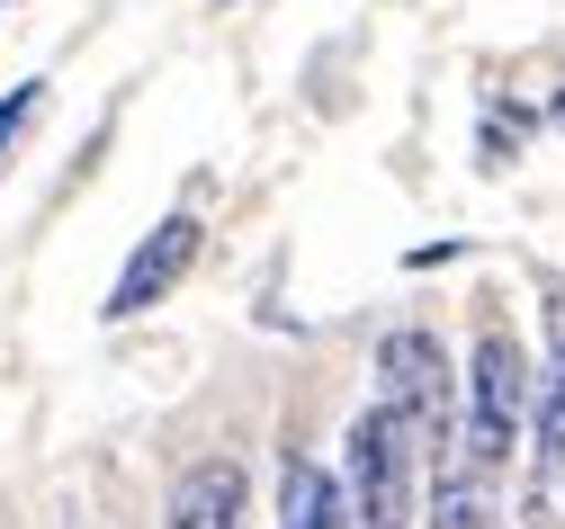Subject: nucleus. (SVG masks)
I'll return each instance as SVG.
<instances>
[{
	"instance_id": "5",
	"label": "nucleus",
	"mask_w": 565,
	"mask_h": 529,
	"mask_svg": "<svg viewBox=\"0 0 565 529\" xmlns=\"http://www.w3.org/2000/svg\"><path fill=\"white\" fill-rule=\"evenodd\" d=\"M278 529H350L341 485H332L315 458H288V467H278Z\"/></svg>"
},
{
	"instance_id": "1",
	"label": "nucleus",
	"mask_w": 565,
	"mask_h": 529,
	"mask_svg": "<svg viewBox=\"0 0 565 529\" xmlns=\"http://www.w3.org/2000/svg\"><path fill=\"white\" fill-rule=\"evenodd\" d=\"M413 467H422L413 422L395 404H369L350 422V485H341L350 529H413Z\"/></svg>"
},
{
	"instance_id": "8",
	"label": "nucleus",
	"mask_w": 565,
	"mask_h": 529,
	"mask_svg": "<svg viewBox=\"0 0 565 529\" xmlns=\"http://www.w3.org/2000/svg\"><path fill=\"white\" fill-rule=\"evenodd\" d=\"M0 10H10V0H0Z\"/></svg>"
},
{
	"instance_id": "3",
	"label": "nucleus",
	"mask_w": 565,
	"mask_h": 529,
	"mask_svg": "<svg viewBox=\"0 0 565 529\" xmlns=\"http://www.w3.org/2000/svg\"><path fill=\"white\" fill-rule=\"evenodd\" d=\"M198 261V215H162L153 234H145V252H135L126 269H117V287H108V315L126 324V315H145V306H162V296L180 287V269Z\"/></svg>"
},
{
	"instance_id": "4",
	"label": "nucleus",
	"mask_w": 565,
	"mask_h": 529,
	"mask_svg": "<svg viewBox=\"0 0 565 529\" xmlns=\"http://www.w3.org/2000/svg\"><path fill=\"white\" fill-rule=\"evenodd\" d=\"M171 529H243V467L234 458H198L171 485Z\"/></svg>"
},
{
	"instance_id": "6",
	"label": "nucleus",
	"mask_w": 565,
	"mask_h": 529,
	"mask_svg": "<svg viewBox=\"0 0 565 529\" xmlns=\"http://www.w3.org/2000/svg\"><path fill=\"white\" fill-rule=\"evenodd\" d=\"M45 108V82H28V91H10V99H0V154H10V144L28 135V117Z\"/></svg>"
},
{
	"instance_id": "2",
	"label": "nucleus",
	"mask_w": 565,
	"mask_h": 529,
	"mask_svg": "<svg viewBox=\"0 0 565 529\" xmlns=\"http://www.w3.org/2000/svg\"><path fill=\"white\" fill-rule=\"evenodd\" d=\"M377 404H395L413 422V440H440L449 422V359L431 332H386L377 341Z\"/></svg>"
},
{
	"instance_id": "7",
	"label": "nucleus",
	"mask_w": 565,
	"mask_h": 529,
	"mask_svg": "<svg viewBox=\"0 0 565 529\" xmlns=\"http://www.w3.org/2000/svg\"><path fill=\"white\" fill-rule=\"evenodd\" d=\"M556 126H565V91H556Z\"/></svg>"
}]
</instances>
